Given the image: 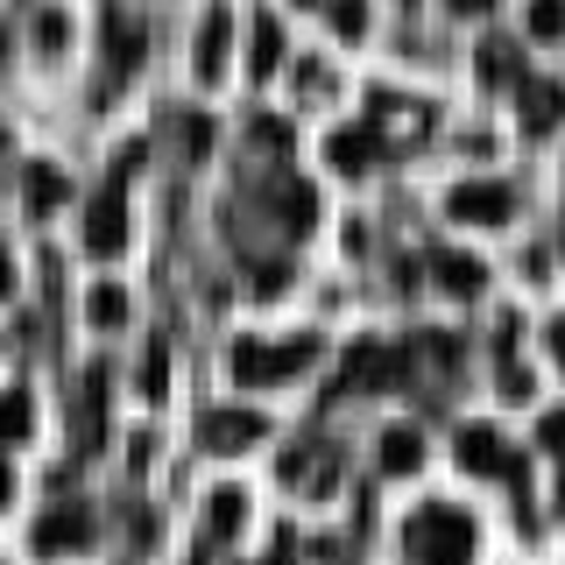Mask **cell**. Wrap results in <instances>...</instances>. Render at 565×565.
I'll return each instance as SVG.
<instances>
[{
  "mask_svg": "<svg viewBox=\"0 0 565 565\" xmlns=\"http://www.w3.org/2000/svg\"><path fill=\"white\" fill-rule=\"evenodd\" d=\"M530 35L537 43H565V0H530Z\"/></svg>",
  "mask_w": 565,
  "mask_h": 565,
  "instance_id": "cell-21",
  "label": "cell"
},
{
  "mask_svg": "<svg viewBox=\"0 0 565 565\" xmlns=\"http://www.w3.org/2000/svg\"><path fill=\"white\" fill-rule=\"evenodd\" d=\"M106 50H114V71H135L141 64V29L135 22H114V43H106Z\"/></svg>",
  "mask_w": 565,
  "mask_h": 565,
  "instance_id": "cell-23",
  "label": "cell"
},
{
  "mask_svg": "<svg viewBox=\"0 0 565 565\" xmlns=\"http://www.w3.org/2000/svg\"><path fill=\"white\" fill-rule=\"evenodd\" d=\"M481 78H494V85L516 78V85H523V50H516V43H488V50H481Z\"/></svg>",
  "mask_w": 565,
  "mask_h": 565,
  "instance_id": "cell-19",
  "label": "cell"
},
{
  "mask_svg": "<svg viewBox=\"0 0 565 565\" xmlns=\"http://www.w3.org/2000/svg\"><path fill=\"white\" fill-rule=\"evenodd\" d=\"M431 276H438V290H452V297H481L488 290L481 255H459V247H438V255H431Z\"/></svg>",
  "mask_w": 565,
  "mask_h": 565,
  "instance_id": "cell-9",
  "label": "cell"
},
{
  "mask_svg": "<svg viewBox=\"0 0 565 565\" xmlns=\"http://www.w3.org/2000/svg\"><path fill=\"white\" fill-rule=\"evenodd\" d=\"M282 64V22L276 14H255V43H247V78H269Z\"/></svg>",
  "mask_w": 565,
  "mask_h": 565,
  "instance_id": "cell-14",
  "label": "cell"
},
{
  "mask_svg": "<svg viewBox=\"0 0 565 565\" xmlns=\"http://www.w3.org/2000/svg\"><path fill=\"white\" fill-rule=\"evenodd\" d=\"M205 523H212V537L241 530V523H247V494H241V488H220V494H212V509H205Z\"/></svg>",
  "mask_w": 565,
  "mask_h": 565,
  "instance_id": "cell-18",
  "label": "cell"
},
{
  "mask_svg": "<svg viewBox=\"0 0 565 565\" xmlns=\"http://www.w3.org/2000/svg\"><path fill=\"white\" fill-rule=\"evenodd\" d=\"M552 353H558V367H565V318L552 326Z\"/></svg>",
  "mask_w": 565,
  "mask_h": 565,
  "instance_id": "cell-31",
  "label": "cell"
},
{
  "mask_svg": "<svg viewBox=\"0 0 565 565\" xmlns=\"http://www.w3.org/2000/svg\"><path fill=\"white\" fill-rule=\"evenodd\" d=\"M29 431H35V396L29 388H8L0 396V446H22Z\"/></svg>",
  "mask_w": 565,
  "mask_h": 565,
  "instance_id": "cell-16",
  "label": "cell"
},
{
  "mask_svg": "<svg viewBox=\"0 0 565 565\" xmlns=\"http://www.w3.org/2000/svg\"><path fill=\"white\" fill-rule=\"evenodd\" d=\"M446 8H452V14H488L494 0H446Z\"/></svg>",
  "mask_w": 565,
  "mask_h": 565,
  "instance_id": "cell-30",
  "label": "cell"
},
{
  "mask_svg": "<svg viewBox=\"0 0 565 565\" xmlns=\"http://www.w3.org/2000/svg\"><path fill=\"white\" fill-rule=\"evenodd\" d=\"M375 156L382 149H375V135H367V128H332V141H326V163L340 170V177H361Z\"/></svg>",
  "mask_w": 565,
  "mask_h": 565,
  "instance_id": "cell-11",
  "label": "cell"
},
{
  "mask_svg": "<svg viewBox=\"0 0 565 565\" xmlns=\"http://www.w3.org/2000/svg\"><path fill=\"white\" fill-rule=\"evenodd\" d=\"M269 431L255 411H205V424H199V446L205 452H241V446H255V438Z\"/></svg>",
  "mask_w": 565,
  "mask_h": 565,
  "instance_id": "cell-8",
  "label": "cell"
},
{
  "mask_svg": "<svg viewBox=\"0 0 565 565\" xmlns=\"http://www.w3.org/2000/svg\"><path fill=\"white\" fill-rule=\"evenodd\" d=\"M318 361V332H297V340H241L226 347V375L241 388H269V382H290Z\"/></svg>",
  "mask_w": 565,
  "mask_h": 565,
  "instance_id": "cell-1",
  "label": "cell"
},
{
  "mask_svg": "<svg viewBox=\"0 0 565 565\" xmlns=\"http://www.w3.org/2000/svg\"><path fill=\"white\" fill-rule=\"evenodd\" d=\"M326 8H332V29H340L347 43H353V35H367V0H326Z\"/></svg>",
  "mask_w": 565,
  "mask_h": 565,
  "instance_id": "cell-24",
  "label": "cell"
},
{
  "mask_svg": "<svg viewBox=\"0 0 565 565\" xmlns=\"http://www.w3.org/2000/svg\"><path fill=\"white\" fill-rule=\"evenodd\" d=\"M403 544H411L417 565H467L473 558V516H459L452 502H424L403 523Z\"/></svg>",
  "mask_w": 565,
  "mask_h": 565,
  "instance_id": "cell-2",
  "label": "cell"
},
{
  "mask_svg": "<svg viewBox=\"0 0 565 565\" xmlns=\"http://www.w3.org/2000/svg\"><path fill=\"white\" fill-rule=\"evenodd\" d=\"M417 467H424V438L411 424H396V431L382 438V473H417Z\"/></svg>",
  "mask_w": 565,
  "mask_h": 565,
  "instance_id": "cell-17",
  "label": "cell"
},
{
  "mask_svg": "<svg viewBox=\"0 0 565 565\" xmlns=\"http://www.w3.org/2000/svg\"><path fill=\"white\" fill-rule=\"evenodd\" d=\"M516 106H523V128H530V135H544V128L565 114L558 85H544V78H523V85H516Z\"/></svg>",
  "mask_w": 565,
  "mask_h": 565,
  "instance_id": "cell-12",
  "label": "cell"
},
{
  "mask_svg": "<svg viewBox=\"0 0 565 565\" xmlns=\"http://www.w3.org/2000/svg\"><path fill=\"white\" fill-rule=\"evenodd\" d=\"M509 205H516V191L494 184V177L452 184V199H446V212H452V220H467V226H509Z\"/></svg>",
  "mask_w": 565,
  "mask_h": 565,
  "instance_id": "cell-5",
  "label": "cell"
},
{
  "mask_svg": "<svg viewBox=\"0 0 565 565\" xmlns=\"http://www.w3.org/2000/svg\"><path fill=\"white\" fill-rule=\"evenodd\" d=\"M311 220H318V199H311V184H276V226L282 234H311Z\"/></svg>",
  "mask_w": 565,
  "mask_h": 565,
  "instance_id": "cell-13",
  "label": "cell"
},
{
  "mask_svg": "<svg viewBox=\"0 0 565 565\" xmlns=\"http://www.w3.org/2000/svg\"><path fill=\"white\" fill-rule=\"evenodd\" d=\"M226 29H234V14L212 8L205 29H199V78H220V71H226Z\"/></svg>",
  "mask_w": 565,
  "mask_h": 565,
  "instance_id": "cell-15",
  "label": "cell"
},
{
  "mask_svg": "<svg viewBox=\"0 0 565 565\" xmlns=\"http://www.w3.org/2000/svg\"><path fill=\"white\" fill-rule=\"evenodd\" d=\"M255 141H269V149H282V141H290V128H282V120H255Z\"/></svg>",
  "mask_w": 565,
  "mask_h": 565,
  "instance_id": "cell-29",
  "label": "cell"
},
{
  "mask_svg": "<svg viewBox=\"0 0 565 565\" xmlns=\"http://www.w3.org/2000/svg\"><path fill=\"white\" fill-rule=\"evenodd\" d=\"M424 128H431V114L411 106V99H396V93H375V106H367V135H375L382 156H396L403 141H417Z\"/></svg>",
  "mask_w": 565,
  "mask_h": 565,
  "instance_id": "cell-4",
  "label": "cell"
},
{
  "mask_svg": "<svg viewBox=\"0 0 565 565\" xmlns=\"http://www.w3.org/2000/svg\"><path fill=\"white\" fill-rule=\"evenodd\" d=\"M14 290V269H8V255H0V297H8Z\"/></svg>",
  "mask_w": 565,
  "mask_h": 565,
  "instance_id": "cell-33",
  "label": "cell"
},
{
  "mask_svg": "<svg viewBox=\"0 0 565 565\" xmlns=\"http://www.w3.org/2000/svg\"><path fill=\"white\" fill-rule=\"evenodd\" d=\"M297 8H311V0H297Z\"/></svg>",
  "mask_w": 565,
  "mask_h": 565,
  "instance_id": "cell-36",
  "label": "cell"
},
{
  "mask_svg": "<svg viewBox=\"0 0 565 565\" xmlns=\"http://www.w3.org/2000/svg\"><path fill=\"white\" fill-rule=\"evenodd\" d=\"M530 388H537V382H530V367L523 361H502V396L509 403H530Z\"/></svg>",
  "mask_w": 565,
  "mask_h": 565,
  "instance_id": "cell-25",
  "label": "cell"
},
{
  "mask_svg": "<svg viewBox=\"0 0 565 565\" xmlns=\"http://www.w3.org/2000/svg\"><path fill=\"white\" fill-rule=\"evenodd\" d=\"M537 446L565 459V411H544V424H537Z\"/></svg>",
  "mask_w": 565,
  "mask_h": 565,
  "instance_id": "cell-26",
  "label": "cell"
},
{
  "mask_svg": "<svg viewBox=\"0 0 565 565\" xmlns=\"http://www.w3.org/2000/svg\"><path fill=\"white\" fill-rule=\"evenodd\" d=\"M0 353H8V332H0Z\"/></svg>",
  "mask_w": 565,
  "mask_h": 565,
  "instance_id": "cell-35",
  "label": "cell"
},
{
  "mask_svg": "<svg viewBox=\"0 0 565 565\" xmlns=\"http://www.w3.org/2000/svg\"><path fill=\"white\" fill-rule=\"evenodd\" d=\"M22 199H29L35 220H50V212L71 199V177H64L57 163H29V170H22Z\"/></svg>",
  "mask_w": 565,
  "mask_h": 565,
  "instance_id": "cell-10",
  "label": "cell"
},
{
  "mask_svg": "<svg viewBox=\"0 0 565 565\" xmlns=\"http://www.w3.org/2000/svg\"><path fill=\"white\" fill-rule=\"evenodd\" d=\"M558 509H565V473H558Z\"/></svg>",
  "mask_w": 565,
  "mask_h": 565,
  "instance_id": "cell-34",
  "label": "cell"
},
{
  "mask_svg": "<svg viewBox=\"0 0 565 565\" xmlns=\"http://www.w3.org/2000/svg\"><path fill=\"white\" fill-rule=\"evenodd\" d=\"M403 8H411V0H403Z\"/></svg>",
  "mask_w": 565,
  "mask_h": 565,
  "instance_id": "cell-38",
  "label": "cell"
},
{
  "mask_svg": "<svg viewBox=\"0 0 565 565\" xmlns=\"http://www.w3.org/2000/svg\"><path fill=\"white\" fill-rule=\"evenodd\" d=\"M282 282H290V262H262V269H255V290L262 297H276Z\"/></svg>",
  "mask_w": 565,
  "mask_h": 565,
  "instance_id": "cell-28",
  "label": "cell"
},
{
  "mask_svg": "<svg viewBox=\"0 0 565 565\" xmlns=\"http://www.w3.org/2000/svg\"><path fill=\"white\" fill-rule=\"evenodd\" d=\"M85 311H93V326H120V318H128V290H120V282H99V290L85 297Z\"/></svg>",
  "mask_w": 565,
  "mask_h": 565,
  "instance_id": "cell-20",
  "label": "cell"
},
{
  "mask_svg": "<svg viewBox=\"0 0 565 565\" xmlns=\"http://www.w3.org/2000/svg\"><path fill=\"white\" fill-rule=\"evenodd\" d=\"M120 241H128V205H120V184H114L85 205V247L93 255H120Z\"/></svg>",
  "mask_w": 565,
  "mask_h": 565,
  "instance_id": "cell-7",
  "label": "cell"
},
{
  "mask_svg": "<svg viewBox=\"0 0 565 565\" xmlns=\"http://www.w3.org/2000/svg\"><path fill=\"white\" fill-rule=\"evenodd\" d=\"M558 99H565V85H558Z\"/></svg>",
  "mask_w": 565,
  "mask_h": 565,
  "instance_id": "cell-37",
  "label": "cell"
},
{
  "mask_svg": "<svg viewBox=\"0 0 565 565\" xmlns=\"http://www.w3.org/2000/svg\"><path fill=\"white\" fill-rule=\"evenodd\" d=\"M452 459H459L467 473H494V481H516V488H523V452H509L494 424H459Z\"/></svg>",
  "mask_w": 565,
  "mask_h": 565,
  "instance_id": "cell-3",
  "label": "cell"
},
{
  "mask_svg": "<svg viewBox=\"0 0 565 565\" xmlns=\"http://www.w3.org/2000/svg\"><path fill=\"white\" fill-rule=\"evenodd\" d=\"M163 388H170V347L156 340L149 361H141V396H163Z\"/></svg>",
  "mask_w": 565,
  "mask_h": 565,
  "instance_id": "cell-22",
  "label": "cell"
},
{
  "mask_svg": "<svg viewBox=\"0 0 565 565\" xmlns=\"http://www.w3.org/2000/svg\"><path fill=\"white\" fill-rule=\"evenodd\" d=\"M8 494H14V473H8V467H0V509H8Z\"/></svg>",
  "mask_w": 565,
  "mask_h": 565,
  "instance_id": "cell-32",
  "label": "cell"
},
{
  "mask_svg": "<svg viewBox=\"0 0 565 565\" xmlns=\"http://www.w3.org/2000/svg\"><path fill=\"white\" fill-rule=\"evenodd\" d=\"M85 544H93V509H85V502H64V509H50V516L35 523V552H43V558L85 552Z\"/></svg>",
  "mask_w": 565,
  "mask_h": 565,
  "instance_id": "cell-6",
  "label": "cell"
},
{
  "mask_svg": "<svg viewBox=\"0 0 565 565\" xmlns=\"http://www.w3.org/2000/svg\"><path fill=\"white\" fill-rule=\"evenodd\" d=\"M184 141H191L184 156H205V149H212V120H205V114H184Z\"/></svg>",
  "mask_w": 565,
  "mask_h": 565,
  "instance_id": "cell-27",
  "label": "cell"
}]
</instances>
